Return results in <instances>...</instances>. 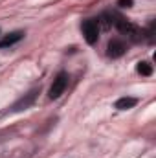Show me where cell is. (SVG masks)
Instances as JSON below:
<instances>
[{
	"label": "cell",
	"instance_id": "1",
	"mask_svg": "<svg viewBox=\"0 0 156 158\" xmlns=\"http://www.w3.org/2000/svg\"><path fill=\"white\" fill-rule=\"evenodd\" d=\"M81 31H83V37L86 40V44H96L99 39V22L94 20V19H88L81 24Z\"/></svg>",
	"mask_w": 156,
	"mask_h": 158
},
{
	"label": "cell",
	"instance_id": "2",
	"mask_svg": "<svg viewBox=\"0 0 156 158\" xmlns=\"http://www.w3.org/2000/svg\"><path fill=\"white\" fill-rule=\"evenodd\" d=\"M66 85H68V74L66 72H59L55 79H53V83H51V86H50V98L51 99H57V98H61V94L66 90Z\"/></svg>",
	"mask_w": 156,
	"mask_h": 158
},
{
	"label": "cell",
	"instance_id": "3",
	"mask_svg": "<svg viewBox=\"0 0 156 158\" xmlns=\"http://www.w3.org/2000/svg\"><path fill=\"white\" fill-rule=\"evenodd\" d=\"M37 96H39V88H33V90H30L28 94H24V96H22L18 101H15V105L11 107V109H13V112H20V110L30 109V107L35 103Z\"/></svg>",
	"mask_w": 156,
	"mask_h": 158
},
{
	"label": "cell",
	"instance_id": "4",
	"mask_svg": "<svg viewBox=\"0 0 156 158\" xmlns=\"http://www.w3.org/2000/svg\"><path fill=\"white\" fill-rule=\"evenodd\" d=\"M114 24H116V28H117L119 33L136 39V35H138V28H136L132 22H129V20H125V19H117V20H114Z\"/></svg>",
	"mask_w": 156,
	"mask_h": 158
},
{
	"label": "cell",
	"instance_id": "5",
	"mask_svg": "<svg viewBox=\"0 0 156 158\" xmlns=\"http://www.w3.org/2000/svg\"><path fill=\"white\" fill-rule=\"evenodd\" d=\"M125 42L119 39H112L109 42V48H107V53H109V57H112V59H119L123 53H125Z\"/></svg>",
	"mask_w": 156,
	"mask_h": 158
},
{
	"label": "cell",
	"instance_id": "6",
	"mask_svg": "<svg viewBox=\"0 0 156 158\" xmlns=\"http://www.w3.org/2000/svg\"><path fill=\"white\" fill-rule=\"evenodd\" d=\"M22 37H24V33H22V31H13V33H9V35H6V37H2V39H0V48H9V46L17 44Z\"/></svg>",
	"mask_w": 156,
	"mask_h": 158
},
{
	"label": "cell",
	"instance_id": "7",
	"mask_svg": "<svg viewBox=\"0 0 156 158\" xmlns=\"http://www.w3.org/2000/svg\"><path fill=\"white\" fill-rule=\"evenodd\" d=\"M136 103H138L136 98H129V96H125V98H119L116 103H114V109H117V110H129V109L136 107Z\"/></svg>",
	"mask_w": 156,
	"mask_h": 158
},
{
	"label": "cell",
	"instance_id": "8",
	"mask_svg": "<svg viewBox=\"0 0 156 158\" xmlns=\"http://www.w3.org/2000/svg\"><path fill=\"white\" fill-rule=\"evenodd\" d=\"M136 70H138V74H142V76H145V77L153 76V66H151L147 61H140L138 66H136Z\"/></svg>",
	"mask_w": 156,
	"mask_h": 158
},
{
	"label": "cell",
	"instance_id": "9",
	"mask_svg": "<svg viewBox=\"0 0 156 158\" xmlns=\"http://www.w3.org/2000/svg\"><path fill=\"white\" fill-rule=\"evenodd\" d=\"M117 6L119 7H132L134 6V0H117Z\"/></svg>",
	"mask_w": 156,
	"mask_h": 158
}]
</instances>
